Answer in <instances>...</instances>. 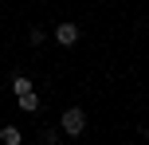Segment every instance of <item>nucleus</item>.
Returning a JSON list of instances; mask_svg holds the SVG:
<instances>
[{
    "instance_id": "obj_1",
    "label": "nucleus",
    "mask_w": 149,
    "mask_h": 145,
    "mask_svg": "<svg viewBox=\"0 0 149 145\" xmlns=\"http://www.w3.org/2000/svg\"><path fill=\"white\" fill-rule=\"evenodd\" d=\"M63 133H71V137H79L82 130H86V114H82L79 106H71V110H63Z\"/></svg>"
},
{
    "instance_id": "obj_2",
    "label": "nucleus",
    "mask_w": 149,
    "mask_h": 145,
    "mask_svg": "<svg viewBox=\"0 0 149 145\" xmlns=\"http://www.w3.org/2000/svg\"><path fill=\"white\" fill-rule=\"evenodd\" d=\"M55 39H59L63 47H71L74 39H79V24H59V28H55Z\"/></svg>"
},
{
    "instance_id": "obj_3",
    "label": "nucleus",
    "mask_w": 149,
    "mask_h": 145,
    "mask_svg": "<svg viewBox=\"0 0 149 145\" xmlns=\"http://www.w3.org/2000/svg\"><path fill=\"white\" fill-rule=\"evenodd\" d=\"M0 141H4V145H20V141H24V133L16 130V126H0Z\"/></svg>"
},
{
    "instance_id": "obj_4",
    "label": "nucleus",
    "mask_w": 149,
    "mask_h": 145,
    "mask_svg": "<svg viewBox=\"0 0 149 145\" xmlns=\"http://www.w3.org/2000/svg\"><path fill=\"white\" fill-rule=\"evenodd\" d=\"M12 90H16V98H24V94H31V78L16 75V78H12Z\"/></svg>"
},
{
    "instance_id": "obj_5",
    "label": "nucleus",
    "mask_w": 149,
    "mask_h": 145,
    "mask_svg": "<svg viewBox=\"0 0 149 145\" xmlns=\"http://www.w3.org/2000/svg\"><path fill=\"white\" fill-rule=\"evenodd\" d=\"M16 102H20V110H28V114H31V110H39V94H36V90L24 94V98H16Z\"/></svg>"
},
{
    "instance_id": "obj_6",
    "label": "nucleus",
    "mask_w": 149,
    "mask_h": 145,
    "mask_svg": "<svg viewBox=\"0 0 149 145\" xmlns=\"http://www.w3.org/2000/svg\"><path fill=\"white\" fill-rule=\"evenodd\" d=\"M43 35H47L43 28H31V31H28V39H31V43H43Z\"/></svg>"
}]
</instances>
